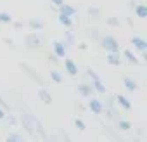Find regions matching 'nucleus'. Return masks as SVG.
Segmentation results:
<instances>
[{"instance_id": "nucleus-1", "label": "nucleus", "mask_w": 147, "mask_h": 142, "mask_svg": "<svg viewBox=\"0 0 147 142\" xmlns=\"http://www.w3.org/2000/svg\"><path fill=\"white\" fill-rule=\"evenodd\" d=\"M99 43H100V47H102L104 50H107V52H119V42H118L114 37H111V35L100 37Z\"/></svg>"}, {"instance_id": "nucleus-2", "label": "nucleus", "mask_w": 147, "mask_h": 142, "mask_svg": "<svg viewBox=\"0 0 147 142\" xmlns=\"http://www.w3.org/2000/svg\"><path fill=\"white\" fill-rule=\"evenodd\" d=\"M87 75H88L90 80H92V87H94V90L99 92V94H106V85L102 83V80L99 78V75L95 73L92 68H87Z\"/></svg>"}, {"instance_id": "nucleus-3", "label": "nucleus", "mask_w": 147, "mask_h": 142, "mask_svg": "<svg viewBox=\"0 0 147 142\" xmlns=\"http://www.w3.org/2000/svg\"><path fill=\"white\" fill-rule=\"evenodd\" d=\"M19 66H21V69H23V71H26V75H28L33 82H36L40 87H45V80H43V78L36 73V69H33V68H31L30 64H26V62H21Z\"/></svg>"}, {"instance_id": "nucleus-4", "label": "nucleus", "mask_w": 147, "mask_h": 142, "mask_svg": "<svg viewBox=\"0 0 147 142\" xmlns=\"http://www.w3.org/2000/svg\"><path fill=\"white\" fill-rule=\"evenodd\" d=\"M24 43H26V49H30V50H36V49L42 47V38H40L36 33H30V35H26Z\"/></svg>"}, {"instance_id": "nucleus-5", "label": "nucleus", "mask_w": 147, "mask_h": 142, "mask_svg": "<svg viewBox=\"0 0 147 142\" xmlns=\"http://www.w3.org/2000/svg\"><path fill=\"white\" fill-rule=\"evenodd\" d=\"M90 101H88V109L94 113V114H102L104 113V104H102V101L100 99H97V97H88Z\"/></svg>"}, {"instance_id": "nucleus-6", "label": "nucleus", "mask_w": 147, "mask_h": 142, "mask_svg": "<svg viewBox=\"0 0 147 142\" xmlns=\"http://www.w3.org/2000/svg\"><path fill=\"white\" fill-rule=\"evenodd\" d=\"M52 47H54V54L57 55V57H66L67 55V43L66 42H61V40H55L54 43H52Z\"/></svg>"}, {"instance_id": "nucleus-7", "label": "nucleus", "mask_w": 147, "mask_h": 142, "mask_svg": "<svg viewBox=\"0 0 147 142\" xmlns=\"http://www.w3.org/2000/svg\"><path fill=\"white\" fill-rule=\"evenodd\" d=\"M76 90H78V94H80V95H83V97H87V99H88V97H92V95L95 94V90H94L92 83H80Z\"/></svg>"}, {"instance_id": "nucleus-8", "label": "nucleus", "mask_w": 147, "mask_h": 142, "mask_svg": "<svg viewBox=\"0 0 147 142\" xmlns=\"http://www.w3.org/2000/svg\"><path fill=\"white\" fill-rule=\"evenodd\" d=\"M64 69H66V73H69L71 76H76L78 75V66H76V62L73 61V59H69V57L64 59Z\"/></svg>"}, {"instance_id": "nucleus-9", "label": "nucleus", "mask_w": 147, "mask_h": 142, "mask_svg": "<svg viewBox=\"0 0 147 142\" xmlns=\"http://www.w3.org/2000/svg\"><path fill=\"white\" fill-rule=\"evenodd\" d=\"M130 43L133 45V49H137V50H140V52H147V42H145L144 38L133 37V38L130 40Z\"/></svg>"}, {"instance_id": "nucleus-10", "label": "nucleus", "mask_w": 147, "mask_h": 142, "mask_svg": "<svg viewBox=\"0 0 147 142\" xmlns=\"http://www.w3.org/2000/svg\"><path fill=\"white\" fill-rule=\"evenodd\" d=\"M106 61H107V64H111V66H121V62H123L119 52H107Z\"/></svg>"}, {"instance_id": "nucleus-11", "label": "nucleus", "mask_w": 147, "mask_h": 142, "mask_svg": "<svg viewBox=\"0 0 147 142\" xmlns=\"http://www.w3.org/2000/svg\"><path fill=\"white\" fill-rule=\"evenodd\" d=\"M38 99H40L45 106H50V104H52V95H50V92H49L45 87H42V89L38 90Z\"/></svg>"}, {"instance_id": "nucleus-12", "label": "nucleus", "mask_w": 147, "mask_h": 142, "mask_svg": "<svg viewBox=\"0 0 147 142\" xmlns=\"http://www.w3.org/2000/svg\"><path fill=\"white\" fill-rule=\"evenodd\" d=\"M114 101H116V104H118V106H121L123 109H126V111H128V109H131V102H130V99H126L125 95H121V94H119V95H116V97H114Z\"/></svg>"}, {"instance_id": "nucleus-13", "label": "nucleus", "mask_w": 147, "mask_h": 142, "mask_svg": "<svg viewBox=\"0 0 147 142\" xmlns=\"http://www.w3.org/2000/svg\"><path fill=\"white\" fill-rule=\"evenodd\" d=\"M57 9H59V12H61V14H66V16H71V18L76 14V9L73 7V5H69V4H61Z\"/></svg>"}, {"instance_id": "nucleus-14", "label": "nucleus", "mask_w": 147, "mask_h": 142, "mask_svg": "<svg viewBox=\"0 0 147 142\" xmlns=\"http://www.w3.org/2000/svg\"><path fill=\"white\" fill-rule=\"evenodd\" d=\"M123 85H125V89H126L128 92H135V90L138 89V83H137L133 78H130V76H126V78L123 80Z\"/></svg>"}, {"instance_id": "nucleus-15", "label": "nucleus", "mask_w": 147, "mask_h": 142, "mask_svg": "<svg viewBox=\"0 0 147 142\" xmlns=\"http://www.w3.org/2000/svg\"><path fill=\"white\" fill-rule=\"evenodd\" d=\"M133 9H135V14H137L140 19H145V18H147V5H145V4H138V5H135Z\"/></svg>"}, {"instance_id": "nucleus-16", "label": "nucleus", "mask_w": 147, "mask_h": 142, "mask_svg": "<svg viewBox=\"0 0 147 142\" xmlns=\"http://www.w3.org/2000/svg\"><path fill=\"white\" fill-rule=\"evenodd\" d=\"M57 21H59L62 26H66V28L73 26V19H71V16H66V14H61V12H59V16H57Z\"/></svg>"}, {"instance_id": "nucleus-17", "label": "nucleus", "mask_w": 147, "mask_h": 142, "mask_svg": "<svg viewBox=\"0 0 147 142\" xmlns=\"http://www.w3.org/2000/svg\"><path fill=\"white\" fill-rule=\"evenodd\" d=\"M123 55H125V59H126L130 64H133V66H137V64H138V59L135 57V54H131V50H125V52H123Z\"/></svg>"}, {"instance_id": "nucleus-18", "label": "nucleus", "mask_w": 147, "mask_h": 142, "mask_svg": "<svg viewBox=\"0 0 147 142\" xmlns=\"http://www.w3.org/2000/svg\"><path fill=\"white\" fill-rule=\"evenodd\" d=\"M28 24H30V28H31L33 31H36V30H38V31H40V30H43V23H42L40 19H30V23H28Z\"/></svg>"}, {"instance_id": "nucleus-19", "label": "nucleus", "mask_w": 147, "mask_h": 142, "mask_svg": "<svg viewBox=\"0 0 147 142\" xmlns=\"http://www.w3.org/2000/svg\"><path fill=\"white\" fill-rule=\"evenodd\" d=\"M87 35H88L92 40H95V42H99V40H100V31H99L97 28H90V30L87 31Z\"/></svg>"}, {"instance_id": "nucleus-20", "label": "nucleus", "mask_w": 147, "mask_h": 142, "mask_svg": "<svg viewBox=\"0 0 147 142\" xmlns=\"http://www.w3.org/2000/svg\"><path fill=\"white\" fill-rule=\"evenodd\" d=\"M7 142H24V137L21 133H11L7 135Z\"/></svg>"}, {"instance_id": "nucleus-21", "label": "nucleus", "mask_w": 147, "mask_h": 142, "mask_svg": "<svg viewBox=\"0 0 147 142\" xmlns=\"http://www.w3.org/2000/svg\"><path fill=\"white\" fill-rule=\"evenodd\" d=\"M50 80L55 82V83H62V75L59 73L57 69H54V71H50Z\"/></svg>"}, {"instance_id": "nucleus-22", "label": "nucleus", "mask_w": 147, "mask_h": 142, "mask_svg": "<svg viewBox=\"0 0 147 142\" xmlns=\"http://www.w3.org/2000/svg\"><path fill=\"white\" fill-rule=\"evenodd\" d=\"M88 16L92 19H99L100 18V9L99 7H88Z\"/></svg>"}, {"instance_id": "nucleus-23", "label": "nucleus", "mask_w": 147, "mask_h": 142, "mask_svg": "<svg viewBox=\"0 0 147 142\" xmlns=\"http://www.w3.org/2000/svg\"><path fill=\"white\" fill-rule=\"evenodd\" d=\"M0 23H4V24L12 23V16L9 12H0Z\"/></svg>"}, {"instance_id": "nucleus-24", "label": "nucleus", "mask_w": 147, "mask_h": 142, "mask_svg": "<svg viewBox=\"0 0 147 142\" xmlns=\"http://www.w3.org/2000/svg\"><path fill=\"white\" fill-rule=\"evenodd\" d=\"M118 128L119 130H130L131 128V123L126 121V120H118Z\"/></svg>"}, {"instance_id": "nucleus-25", "label": "nucleus", "mask_w": 147, "mask_h": 142, "mask_svg": "<svg viewBox=\"0 0 147 142\" xmlns=\"http://www.w3.org/2000/svg\"><path fill=\"white\" fill-rule=\"evenodd\" d=\"M106 21H107V24H109V26H113V28H118V26H119V19H118V18H114V16L107 18Z\"/></svg>"}, {"instance_id": "nucleus-26", "label": "nucleus", "mask_w": 147, "mask_h": 142, "mask_svg": "<svg viewBox=\"0 0 147 142\" xmlns=\"http://www.w3.org/2000/svg\"><path fill=\"white\" fill-rule=\"evenodd\" d=\"M102 104H104V102H102ZM114 104H116L114 97H113V95H109V97H107V101H106V104H104V108H114Z\"/></svg>"}, {"instance_id": "nucleus-27", "label": "nucleus", "mask_w": 147, "mask_h": 142, "mask_svg": "<svg viewBox=\"0 0 147 142\" xmlns=\"http://www.w3.org/2000/svg\"><path fill=\"white\" fill-rule=\"evenodd\" d=\"M75 126H76V128H78V130H82V132H83V130H85V128H87V126H85V123H83V121H82V120H78V118H76V120H75Z\"/></svg>"}, {"instance_id": "nucleus-28", "label": "nucleus", "mask_w": 147, "mask_h": 142, "mask_svg": "<svg viewBox=\"0 0 147 142\" xmlns=\"http://www.w3.org/2000/svg\"><path fill=\"white\" fill-rule=\"evenodd\" d=\"M64 42H66V43H67V47H69L73 42H75V38H73V35H71V33H66V40H64Z\"/></svg>"}, {"instance_id": "nucleus-29", "label": "nucleus", "mask_w": 147, "mask_h": 142, "mask_svg": "<svg viewBox=\"0 0 147 142\" xmlns=\"http://www.w3.org/2000/svg\"><path fill=\"white\" fill-rule=\"evenodd\" d=\"M49 61L54 62V64H57V62H59V57H57L55 54H49Z\"/></svg>"}, {"instance_id": "nucleus-30", "label": "nucleus", "mask_w": 147, "mask_h": 142, "mask_svg": "<svg viewBox=\"0 0 147 142\" xmlns=\"http://www.w3.org/2000/svg\"><path fill=\"white\" fill-rule=\"evenodd\" d=\"M7 118V121L11 123V125H16L18 123V120H16V116H12V114H9V116H5Z\"/></svg>"}, {"instance_id": "nucleus-31", "label": "nucleus", "mask_w": 147, "mask_h": 142, "mask_svg": "<svg viewBox=\"0 0 147 142\" xmlns=\"http://www.w3.org/2000/svg\"><path fill=\"white\" fill-rule=\"evenodd\" d=\"M50 2H52V4H54L55 7H59L61 4H64V0H50Z\"/></svg>"}, {"instance_id": "nucleus-32", "label": "nucleus", "mask_w": 147, "mask_h": 142, "mask_svg": "<svg viewBox=\"0 0 147 142\" xmlns=\"http://www.w3.org/2000/svg\"><path fill=\"white\" fill-rule=\"evenodd\" d=\"M0 120H5V109L0 108Z\"/></svg>"}, {"instance_id": "nucleus-33", "label": "nucleus", "mask_w": 147, "mask_h": 142, "mask_svg": "<svg viewBox=\"0 0 147 142\" xmlns=\"http://www.w3.org/2000/svg\"><path fill=\"white\" fill-rule=\"evenodd\" d=\"M4 42H5V43H7V45H14V42H12V40H11V38H4Z\"/></svg>"}, {"instance_id": "nucleus-34", "label": "nucleus", "mask_w": 147, "mask_h": 142, "mask_svg": "<svg viewBox=\"0 0 147 142\" xmlns=\"http://www.w3.org/2000/svg\"><path fill=\"white\" fill-rule=\"evenodd\" d=\"M14 26H16V28H23V23H19V21H18V23H14Z\"/></svg>"}]
</instances>
